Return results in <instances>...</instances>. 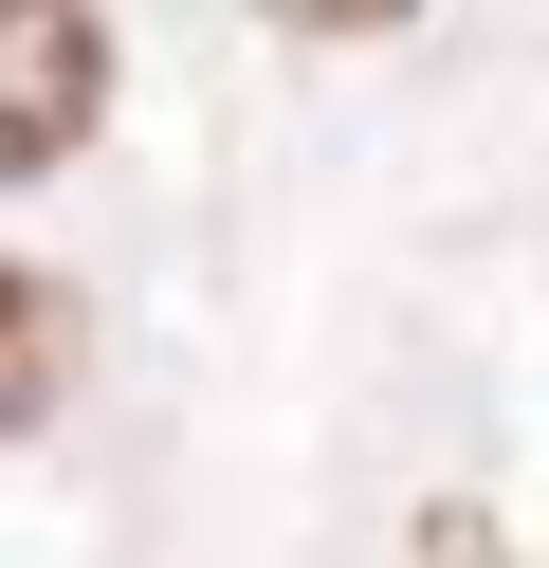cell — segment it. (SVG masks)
Returning a JSON list of instances; mask_svg holds the SVG:
<instances>
[{"label": "cell", "mask_w": 549, "mask_h": 568, "mask_svg": "<svg viewBox=\"0 0 549 568\" xmlns=\"http://www.w3.org/2000/svg\"><path fill=\"white\" fill-rule=\"evenodd\" d=\"M110 111V19L92 0H0V184L73 165Z\"/></svg>", "instance_id": "obj_1"}, {"label": "cell", "mask_w": 549, "mask_h": 568, "mask_svg": "<svg viewBox=\"0 0 549 568\" xmlns=\"http://www.w3.org/2000/svg\"><path fill=\"white\" fill-rule=\"evenodd\" d=\"M293 38H385V19H421V0H275Z\"/></svg>", "instance_id": "obj_3"}, {"label": "cell", "mask_w": 549, "mask_h": 568, "mask_svg": "<svg viewBox=\"0 0 549 568\" xmlns=\"http://www.w3.org/2000/svg\"><path fill=\"white\" fill-rule=\"evenodd\" d=\"M73 385H92V312H73L55 275H19V257H0V440H37Z\"/></svg>", "instance_id": "obj_2"}]
</instances>
